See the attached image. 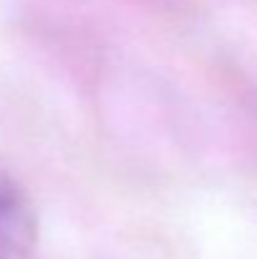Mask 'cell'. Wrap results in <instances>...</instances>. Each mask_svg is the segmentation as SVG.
Segmentation results:
<instances>
[{
    "label": "cell",
    "instance_id": "1",
    "mask_svg": "<svg viewBox=\"0 0 257 259\" xmlns=\"http://www.w3.org/2000/svg\"><path fill=\"white\" fill-rule=\"evenodd\" d=\"M35 237V217L23 189L0 171V244L25 249Z\"/></svg>",
    "mask_w": 257,
    "mask_h": 259
}]
</instances>
